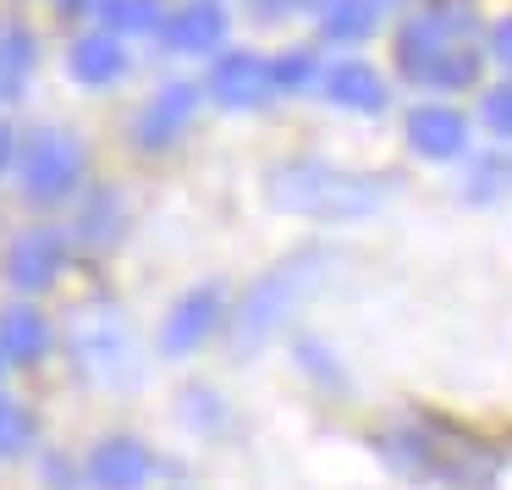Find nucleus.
I'll list each match as a JSON object with an SVG mask.
<instances>
[{
	"label": "nucleus",
	"instance_id": "393cba45",
	"mask_svg": "<svg viewBox=\"0 0 512 490\" xmlns=\"http://www.w3.org/2000/svg\"><path fill=\"white\" fill-rule=\"evenodd\" d=\"M303 6H314V0H254L259 17H292V12H303Z\"/></svg>",
	"mask_w": 512,
	"mask_h": 490
},
{
	"label": "nucleus",
	"instance_id": "ddd939ff",
	"mask_svg": "<svg viewBox=\"0 0 512 490\" xmlns=\"http://www.w3.org/2000/svg\"><path fill=\"white\" fill-rule=\"evenodd\" d=\"M325 100L342 105V111L375 116V111L391 105V94H386V78H380L369 61H336V67L325 72Z\"/></svg>",
	"mask_w": 512,
	"mask_h": 490
},
{
	"label": "nucleus",
	"instance_id": "9b49d317",
	"mask_svg": "<svg viewBox=\"0 0 512 490\" xmlns=\"http://www.w3.org/2000/svg\"><path fill=\"white\" fill-rule=\"evenodd\" d=\"M160 39H166V50H177V56H210L226 39V12L215 0H188V6H177L171 17H160Z\"/></svg>",
	"mask_w": 512,
	"mask_h": 490
},
{
	"label": "nucleus",
	"instance_id": "f257e3e1",
	"mask_svg": "<svg viewBox=\"0 0 512 490\" xmlns=\"http://www.w3.org/2000/svg\"><path fill=\"white\" fill-rule=\"evenodd\" d=\"M265 193L276 210L303 221H358L386 204V177H364L331 160H281L265 177Z\"/></svg>",
	"mask_w": 512,
	"mask_h": 490
},
{
	"label": "nucleus",
	"instance_id": "bb28decb",
	"mask_svg": "<svg viewBox=\"0 0 512 490\" xmlns=\"http://www.w3.org/2000/svg\"><path fill=\"white\" fill-rule=\"evenodd\" d=\"M67 12H100V0H61Z\"/></svg>",
	"mask_w": 512,
	"mask_h": 490
},
{
	"label": "nucleus",
	"instance_id": "6ab92c4d",
	"mask_svg": "<svg viewBox=\"0 0 512 490\" xmlns=\"http://www.w3.org/2000/svg\"><path fill=\"white\" fill-rule=\"evenodd\" d=\"M105 34H149L160 28V0H100Z\"/></svg>",
	"mask_w": 512,
	"mask_h": 490
},
{
	"label": "nucleus",
	"instance_id": "a878e982",
	"mask_svg": "<svg viewBox=\"0 0 512 490\" xmlns=\"http://www.w3.org/2000/svg\"><path fill=\"white\" fill-rule=\"evenodd\" d=\"M6 160H12V127L0 122V166H6Z\"/></svg>",
	"mask_w": 512,
	"mask_h": 490
},
{
	"label": "nucleus",
	"instance_id": "0eeeda50",
	"mask_svg": "<svg viewBox=\"0 0 512 490\" xmlns=\"http://www.w3.org/2000/svg\"><path fill=\"white\" fill-rule=\"evenodd\" d=\"M210 100L226 105V111H254V105H265L270 94V61L254 56V50H226L221 61L210 67Z\"/></svg>",
	"mask_w": 512,
	"mask_h": 490
},
{
	"label": "nucleus",
	"instance_id": "20e7f679",
	"mask_svg": "<svg viewBox=\"0 0 512 490\" xmlns=\"http://www.w3.org/2000/svg\"><path fill=\"white\" fill-rule=\"evenodd\" d=\"M72 358L105 386L133 380V336H127L116 303H83L72 314Z\"/></svg>",
	"mask_w": 512,
	"mask_h": 490
},
{
	"label": "nucleus",
	"instance_id": "9d476101",
	"mask_svg": "<svg viewBox=\"0 0 512 490\" xmlns=\"http://www.w3.org/2000/svg\"><path fill=\"white\" fill-rule=\"evenodd\" d=\"M402 133H408V149L419 160H457L468 149V116L452 105H413Z\"/></svg>",
	"mask_w": 512,
	"mask_h": 490
},
{
	"label": "nucleus",
	"instance_id": "423d86ee",
	"mask_svg": "<svg viewBox=\"0 0 512 490\" xmlns=\"http://www.w3.org/2000/svg\"><path fill=\"white\" fill-rule=\"evenodd\" d=\"M226 314V287L221 281H204V287L182 292L177 303H171L166 325H160V347L166 353H193V347L210 342V331L221 325Z\"/></svg>",
	"mask_w": 512,
	"mask_h": 490
},
{
	"label": "nucleus",
	"instance_id": "7ed1b4c3",
	"mask_svg": "<svg viewBox=\"0 0 512 490\" xmlns=\"http://www.w3.org/2000/svg\"><path fill=\"white\" fill-rule=\"evenodd\" d=\"M397 67L419 89H468L479 78V50L457 45L446 17H413L397 34Z\"/></svg>",
	"mask_w": 512,
	"mask_h": 490
},
{
	"label": "nucleus",
	"instance_id": "f3484780",
	"mask_svg": "<svg viewBox=\"0 0 512 490\" xmlns=\"http://www.w3.org/2000/svg\"><path fill=\"white\" fill-rule=\"evenodd\" d=\"M50 353V320L34 309H6L0 314V358H17V364H34Z\"/></svg>",
	"mask_w": 512,
	"mask_h": 490
},
{
	"label": "nucleus",
	"instance_id": "1a4fd4ad",
	"mask_svg": "<svg viewBox=\"0 0 512 490\" xmlns=\"http://www.w3.org/2000/svg\"><path fill=\"white\" fill-rule=\"evenodd\" d=\"M155 474V457L133 435H105L89 452V485L94 490H144Z\"/></svg>",
	"mask_w": 512,
	"mask_h": 490
},
{
	"label": "nucleus",
	"instance_id": "dca6fc26",
	"mask_svg": "<svg viewBox=\"0 0 512 490\" xmlns=\"http://www.w3.org/2000/svg\"><path fill=\"white\" fill-rule=\"evenodd\" d=\"M386 17V0H325L320 6V34L336 39V45H358L369 39Z\"/></svg>",
	"mask_w": 512,
	"mask_h": 490
},
{
	"label": "nucleus",
	"instance_id": "4be33fe9",
	"mask_svg": "<svg viewBox=\"0 0 512 490\" xmlns=\"http://www.w3.org/2000/svg\"><path fill=\"white\" fill-rule=\"evenodd\" d=\"M479 122H485L496 138H507V144H512V83L485 89V100H479Z\"/></svg>",
	"mask_w": 512,
	"mask_h": 490
},
{
	"label": "nucleus",
	"instance_id": "a211bd4d",
	"mask_svg": "<svg viewBox=\"0 0 512 490\" xmlns=\"http://www.w3.org/2000/svg\"><path fill=\"white\" fill-rule=\"evenodd\" d=\"M39 50H34V34L17 23H0V100H12L17 89L28 83V72H34Z\"/></svg>",
	"mask_w": 512,
	"mask_h": 490
},
{
	"label": "nucleus",
	"instance_id": "5701e85b",
	"mask_svg": "<svg viewBox=\"0 0 512 490\" xmlns=\"http://www.w3.org/2000/svg\"><path fill=\"white\" fill-rule=\"evenodd\" d=\"M298 358L309 375H320L325 386H342V369H336V358L325 353V342H314V336H298Z\"/></svg>",
	"mask_w": 512,
	"mask_h": 490
},
{
	"label": "nucleus",
	"instance_id": "f03ea898",
	"mask_svg": "<svg viewBox=\"0 0 512 490\" xmlns=\"http://www.w3.org/2000/svg\"><path fill=\"white\" fill-rule=\"evenodd\" d=\"M325 265H331V254H325V248H303V254L281 259L276 270H265V276L254 281V292L243 298V309H237V325H232L237 353L265 347L270 336H276L281 325L298 314V303L325 281Z\"/></svg>",
	"mask_w": 512,
	"mask_h": 490
},
{
	"label": "nucleus",
	"instance_id": "412c9836",
	"mask_svg": "<svg viewBox=\"0 0 512 490\" xmlns=\"http://www.w3.org/2000/svg\"><path fill=\"white\" fill-rule=\"evenodd\" d=\"M28 441H34V419L17 402H0V457H17Z\"/></svg>",
	"mask_w": 512,
	"mask_h": 490
},
{
	"label": "nucleus",
	"instance_id": "2eb2a0df",
	"mask_svg": "<svg viewBox=\"0 0 512 490\" xmlns=\"http://www.w3.org/2000/svg\"><path fill=\"white\" fill-rule=\"evenodd\" d=\"M67 72L78 83H89V89H100V83H116L127 72V50H122V39L116 34H83L78 45H72V56H67Z\"/></svg>",
	"mask_w": 512,
	"mask_h": 490
},
{
	"label": "nucleus",
	"instance_id": "4468645a",
	"mask_svg": "<svg viewBox=\"0 0 512 490\" xmlns=\"http://www.w3.org/2000/svg\"><path fill=\"white\" fill-rule=\"evenodd\" d=\"M127 226V210H122V193L111 188H89L78 204V221H72V232H78V248H94V254H105V248L122 237Z\"/></svg>",
	"mask_w": 512,
	"mask_h": 490
},
{
	"label": "nucleus",
	"instance_id": "b1692460",
	"mask_svg": "<svg viewBox=\"0 0 512 490\" xmlns=\"http://www.w3.org/2000/svg\"><path fill=\"white\" fill-rule=\"evenodd\" d=\"M490 56H496L501 67H512V17H501V23L490 28Z\"/></svg>",
	"mask_w": 512,
	"mask_h": 490
},
{
	"label": "nucleus",
	"instance_id": "6e6552de",
	"mask_svg": "<svg viewBox=\"0 0 512 490\" xmlns=\"http://www.w3.org/2000/svg\"><path fill=\"white\" fill-rule=\"evenodd\" d=\"M61 265H67V237H61L56 226H28V232L6 248V276L23 292L50 287V281L61 276Z\"/></svg>",
	"mask_w": 512,
	"mask_h": 490
},
{
	"label": "nucleus",
	"instance_id": "39448f33",
	"mask_svg": "<svg viewBox=\"0 0 512 490\" xmlns=\"http://www.w3.org/2000/svg\"><path fill=\"white\" fill-rule=\"evenodd\" d=\"M83 144L72 133H61V127H45V133L28 138L23 149V193L39 204H56L67 199V193H78L83 182Z\"/></svg>",
	"mask_w": 512,
	"mask_h": 490
},
{
	"label": "nucleus",
	"instance_id": "aec40b11",
	"mask_svg": "<svg viewBox=\"0 0 512 490\" xmlns=\"http://www.w3.org/2000/svg\"><path fill=\"white\" fill-rule=\"evenodd\" d=\"M314 78H320L314 50H281V56L270 61V89L276 94H298V89H309Z\"/></svg>",
	"mask_w": 512,
	"mask_h": 490
},
{
	"label": "nucleus",
	"instance_id": "f8f14e48",
	"mask_svg": "<svg viewBox=\"0 0 512 490\" xmlns=\"http://www.w3.org/2000/svg\"><path fill=\"white\" fill-rule=\"evenodd\" d=\"M193 111H199V89H193V83H166V89L138 111V144L166 149L171 138L193 122Z\"/></svg>",
	"mask_w": 512,
	"mask_h": 490
}]
</instances>
